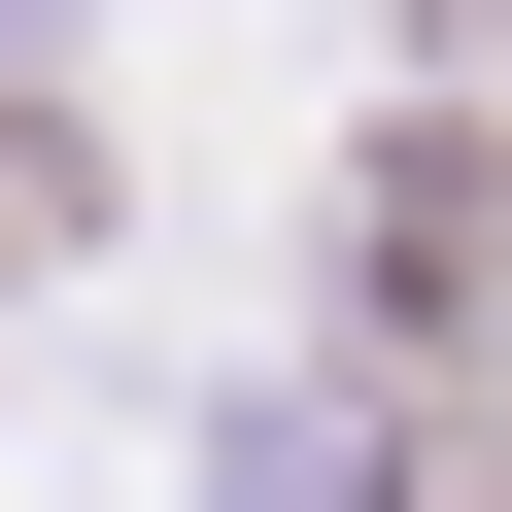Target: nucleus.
I'll return each instance as SVG.
<instances>
[{
  "mask_svg": "<svg viewBox=\"0 0 512 512\" xmlns=\"http://www.w3.org/2000/svg\"><path fill=\"white\" fill-rule=\"evenodd\" d=\"M0 239H69V137H35V103H0Z\"/></svg>",
  "mask_w": 512,
  "mask_h": 512,
  "instance_id": "1",
  "label": "nucleus"
}]
</instances>
